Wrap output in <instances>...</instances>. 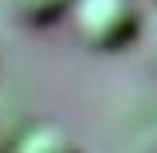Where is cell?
Segmentation results:
<instances>
[{
    "instance_id": "6da1fadb",
    "label": "cell",
    "mask_w": 157,
    "mask_h": 153,
    "mask_svg": "<svg viewBox=\"0 0 157 153\" xmlns=\"http://www.w3.org/2000/svg\"><path fill=\"white\" fill-rule=\"evenodd\" d=\"M71 20L90 51H122L141 36V8L134 0H75Z\"/></svg>"
},
{
    "instance_id": "7a4b0ae2",
    "label": "cell",
    "mask_w": 157,
    "mask_h": 153,
    "mask_svg": "<svg viewBox=\"0 0 157 153\" xmlns=\"http://www.w3.org/2000/svg\"><path fill=\"white\" fill-rule=\"evenodd\" d=\"M71 4L75 0H4L12 20L24 28H51L63 16H71Z\"/></svg>"
},
{
    "instance_id": "3957f363",
    "label": "cell",
    "mask_w": 157,
    "mask_h": 153,
    "mask_svg": "<svg viewBox=\"0 0 157 153\" xmlns=\"http://www.w3.org/2000/svg\"><path fill=\"white\" fill-rule=\"evenodd\" d=\"M12 153H82V149H78V141L67 130H59V126H36V130H24L16 137Z\"/></svg>"
},
{
    "instance_id": "277c9868",
    "label": "cell",
    "mask_w": 157,
    "mask_h": 153,
    "mask_svg": "<svg viewBox=\"0 0 157 153\" xmlns=\"http://www.w3.org/2000/svg\"><path fill=\"white\" fill-rule=\"evenodd\" d=\"M153 4H157V0H153Z\"/></svg>"
}]
</instances>
